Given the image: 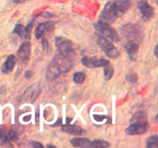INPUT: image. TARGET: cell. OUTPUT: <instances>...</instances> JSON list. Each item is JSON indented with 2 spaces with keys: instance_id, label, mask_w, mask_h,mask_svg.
<instances>
[{
  "instance_id": "6da1fadb",
  "label": "cell",
  "mask_w": 158,
  "mask_h": 148,
  "mask_svg": "<svg viewBox=\"0 0 158 148\" xmlns=\"http://www.w3.org/2000/svg\"><path fill=\"white\" fill-rule=\"evenodd\" d=\"M121 32L131 41H141L143 36L141 28L136 24H125L120 28Z\"/></svg>"
},
{
  "instance_id": "7a4b0ae2",
  "label": "cell",
  "mask_w": 158,
  "mask_h": 148,
  "mask_svg": "<svg viewBox=\"0 0 158 148\" xmlns=\"http://www.w3.org/2000/svg\"><path fill=\"white\" fill-rule=\"evenodd\" d=\"M94 27L105 38L112 40L113 42H115V43H117L120 40V37H119V35L117 32V31L108 23H104V22H102L100 20L97 24L94 25Z\"/></svg>"
},
{
  "instance_id": "3957f363",
  "label": "cell",
  "mask_w": 158,
  "mask_h": 148,
  "mask_svg": "<svg viewBox=\"0 0 158 148\" xmlns=\"http://www.w3.org/2000/svg\"><path fill=\"white\" fill-rule=\"evenodd\" d=\"M97 43L109 58L116 59L120 56V52L118 49L114 46V45L111 42L109 41L108 39L105 38L104 36L100 35L97 39Z\"/></svg>"
},
{
  "instance_id": "277c9868",
  "label": "cell",
  "mask_w": 158,
  "mask_h": 148,
  "mask_svg": "<svg viewBox=\"0 0 158 148\" xmlns=\"http://www.w3.org/2000/svg\"><path fill=\"white\" fill-rule=\"evenodd\" d=\"M52 63L60 69V72H67L73 66V61L71 59L70 56H65L59 53L55 56L52 60Z\"/></svg>"
},
{
  "instance_id": "5b68a950",
  "label": "cell",
  "mask_w": 158,
  "mask_h": 148,
  "mask_svg": "<svg viewBox=\"0 0 158 148\" xmlns=\"http://www.w3.org/2000/svg\"><path fill=\"white\" fill-rule=\"evenodd\" d=\"M41 92V86L40 83H34L25 90L22 95L21 101L23 103H32L35 101Z\"/></svg>"
},
{
  "instance_id": "8992f818",
  "label": "cell",
  "mask_w": 158,
  "mask_h": 148,
  "mask_svg": "<svg viewBox=\"0 0 158 148\" xmlns=\"http://www.w3.org/2000/svg\"><path fill=\"white\" fill-rule=\"evenodd\" d=\"M117 17L118 16H117L115 7H114V1L108 2L100 15V21L110 25L116 21Z\"/></svg>"
},
{
  "instance_id": "52a82bcc",
  "label": "cell",
  "mask_w": 158,
  "mask_h": 148,
  "mask_svg": "<svg viewBox=\"0 0 158 148\" xmlns=\"http://www.w3.org/2000/svg\"><path fill=\"white\" fill-rule=\"evenodd\" d=\"M55 43L60 54L65 56L71 55L73 52V46L70 40L65 38V37L58 36L56 38Z\"/></svg>"
},
{
  "instance_id": "ba28073f",
  "label": "cell",
  "mask_w": 158,
  "mask_h": 148,
  "mask_svg": "<svg viewBox=\"0 0 158 148\" xmlns=\"http://www.w3.org/2000/svg\"><path fill=\"white\" fill-rule=\"evenodd\" d=\"M138 9L142 15V18L145 21L150 20L154 14V9L151 6L148 4L146 0H141L138 2Z\"/></svg>"
},
{
  "instance_id": "9c48e42d",
  "label": "cell",
  "mask_w": 158,
  "mask_h": 148,
  "mask_svg": "<svg viewBox=\"0 0 158 148\" xmlns=\"http://www.w3.org/2000/svg\"><path fill=\"white\" fill-rule=\"evenodd\" d=\"M148 123H131L129 127L125 130L128 135H140L148 130Z\"/></svg>"
},
{
  "instance_id": "30bf717a",
  "label": "cell",
  "mask_w": 158,
  "mask_h": 148,
  "mask_svg": "<svg viewBox=\"0 0 158 148\" xmlns=\"http://www.w3.org/2000/svg\"><path fill=\"white\" fill-rule=\"evenodd\" d=\"M82 64L87 68H96L104 66L109 61L104 59H97L95 57L89 58L88 56H84L82 59Z\"/></svg>"
},
{
  "instance_id": "8fae6325",
  "label": "cell",
  "mask_w": 158,
  "mask_h": 148,
  "mask_svg": "<svg viewBox=\"0 0 158 148\" xmlns=\"http://www.w3.org/2000/svg\"><path fill=\"white\" fill-rule=\"evenodd\" d=\"M31 54V45L29 42H24L20 45L17 52V56L20 62L26 63L29 60Z\"/></svg>"
},
{
  "instance_id": "7c38bea8",
  "label": "cell",
  "mask_w": 158,
  "mask_h": 148,
  "mask_svg": "<svg viewBox=\"0 0 158 148\" xmlns=\"http://www.w3.org/2000/svg\"><path fill=\"white\" fill-rule=\"evenodd\" d=\"M114 4L117 16L119 17L127 12L131 6V0H116V1H114Z\"/></svg>"
},
{
  "instance_id": "4fadbf2b",
  "label": "cell",
  "mask_w": 158,
  "mask_h": 148,
  "mask_svg": "<svg viewBox=\"0 0 158 148\" xmlns=\"http://www.w3.org/2000/svg\"><path fill=\"white\" fill-rule=\"evenodd\" d=\"M54 29V23L52 22L40 23L38 25L35 30V36L37 39L41 38L46 32H51Z\"/></svg>"
},
{
  "instance_id": "5bb4252c",
  "label": "cell",
  "mask_w": 158,
  "mask_h": 148,
  "mask_svg": "<svg viewBox=\"0 0 158 148\" xmlns=\"http://www.w3.org/2000/svg\"><path fill=\"white\" fill-rule=\"evenodd\" d=\"M125 49L128 54V56L132 61H135L137 58V54L139 52V45L134 41H129L125 45Z\"/></svg>"
},
{
  "instance_id": "9a60e30c",
  "label": "cell",
  "mask_w": 158,
  "mask_h": 148,
  "mask_svg": "<svg viewBox=\"0 0 158 148\" xmlns=\"http://www.w3.org/2000/svg\"><path fill=\"white\" fill-rule=\"evenodd\" d=\"M15 64H16V57L14 55H9L2 66V72L4 74L9 73L13 70Z\"/></svg>"
},
{
  "instance_id": "2e32d148",
  "label": "cell",
  "mask_w": 158,
  "mask_h": 148,
  "mask_svg": "<svg viewBox=\"0 0 158 148\" xmlns=\"http://www.w3.org/2000/svg\"><path fill=\"white\" fill-rule=\"evenodd\" d=\"M62 130L63 132L67 133V134L76 136H80L83 134V130L80 126H77V125H71L69 124V123L63 125L62 126Z\"/></svg>"
},
{
  "instance_id": "e0dca14e",
  "label": "cell",
  "mask_w": 158,
  "mask_h": 148,
  "mask_svg": "<svg viewBox=\"0 0 158 148\" xmlns=\"http://www.w3.org/2000/svg\"><path fill=\"white\" fill-rule=\"evenodd\" d=\"M61 74L60 69L56 67L55 64L52 62H51L48 66L47 69H46V77L49 80H54L60 76Z\"/></svg>"
},
{
  "instance_id": "ac0fdd59",
  "label": "cell",
  "mask_w": 158,
  "mask_h": 148,
  "mask_svg": "<svg viewBox=\"0 0 158 148\" xmlns=\"http://www.w3.org/2000/svg\"><path fill=\"white\" fill-rule=\"evenodd\" d=\"M91 142L89 139L83 137H75L70 140L71 145L75 147H91Z\"/></svg>"
},
{
  "instance_id": "d6986e66",
  "label": "cell",
  "mask_w": 158,
  "mask_h": 148,
  "mask_svg": "<svg viewBox=\"0 0 158 148\" xmlns=\"http://www.w3.org/2000/svg\"><path fill=\"white\" fill-rule=\"evenodd\" d=\"M131 123H148V114L146 112L141 110L136 113L131 120Z\"/></svg>"
},
{
  "instance_id": "ffe728a7",
  "label": "cell",
  "mask_w": 158,
  "mask_h": 148,
  "mask_svg": "<svg viewBox=\"0 0 158 148\" xmlns=\"http://www.w3.org/2000/svg\"><path fill=\"white\" fill-rule=\"evenodd\" d=\"M146 146L148 148L158 147V137L157 135H151L146 140Z\"/></svg>"
},
{
  "instance_id": "44dd1931",
  "label": "cell",
  "mask_w": 158,
  "mask_h": 148,
  "mask_svg": "<svg viewBox=\"0 0 158 148\" xmlns=\"http://www.w3.org/2000/svg\"><path fill=\"white\" fill-rule=\"evenodd\" d=\"M104 69H103V72H104V77L106 80H110L111 77L113 76V74H114V67L110 65V63H108L105 65Z\"/></svg>"
},
{
  "instance_id": "7402d4cb",
  "label": "cell",
  "mask_w": 158,
  "mask_h": 148,
  "mask_svg": "<svg viewBox=\"0 0 158 148\" xmlns=\"http://www.w3.org/2000/svg\"><path fill=\"white\" fill-rule=\"evenodd\" d=\"M0 144H2L4 146L7 145V146H11L9 143V137L6 134V131L2 126H0Z\"/></svg>"
},
{
  "instance_id": "603a6c76",
  "label": "cell",
  "mask_w": 158,
  "mask_h": 148,
  "mask_svg": "<svg viewBox=\"0 0 158 148\" xmlns=\"http://www.w3.org/2000/svg\"><path fill=\"white\" fill-rule=\"evenodd\" d=\"M110 143L108 142L105 141V140H94V141L91 142V147L94 148H105L110 146Z\"/></svg>"
},
{
  "instance_id": "cb8c5ba5",
  "label": "cell",
  "mask_w": 158,
  "mask_h": 148,
  "mask_svg": "<svg viewBox=\"0 0 158 148\" xmlns=\"http://www.w3.org/2000/svg\"><path fill=\"white\" fill-rule=\"evenodd\" d=\"M85 79H86V75L84 72H76L73 75V81L77 84H81L84 82Z\"/></svg>"
},
{
  "instance_id": "d4e9b609",
  "label": "cell",
  "mask_w": 158,
  "mask_h": 148,
  "mask_svg": "<svg viewBox=\"0 0 158 148\" xmlns=\"http://www.w3.org/2000/svg\"><path fill=\"white\" fill-rule=\"evenodd\" d=\"M14 33H16L20 37H24L25 27L21 24H17L14 29Z\"/></svg>"
},
{
  "instance_id": "484cf974",
  "label": "cell",
  "mask_w": 158,
  "mask_h": 148,
  "mask_svg": "<svg viewBox=\"0 0 158 148\" xmlns=\"http://www.w3.org/2000/svg\"><path fill=\"white\" fill-rule=\"evenodd\" d=\"M127 80L129 82H131V83H134L137 81L138 77H137V75L135 72H130V73L127 76Z\"/></svg>"
},
{
  "instance_id": "4316f807",
  "label": "cell",
  "mask_w": 158,
  "mask_h": 148,
  "mask_svg": "<svg viewBox=\"0 0 158 148\" xmlns=\"http://www.w3.org/2000/svg\"><path fill=\"white\" fill-rule=\"evenodd\" d=\"M32 23H29L28 24V26L26 27H25V35L24 37L26 39H29L30 37V33H31V30H32Z\"/></svg>"
},
{
  "instance_id": "83f0119b",
  "label": "cell",
  "mask_w": 158,
  "mask_h": 148,
  "mask_svg": "<svg viewBox=\"0 0 158 148\" xmlns=\"http://www.w3.org/2000/svg\"><path fill=\"white\" fill-rule=\"evenodd\" d=\"M9 137L11 140H17V137L16 135H15V132H13L12 130H9Z\"/></svg>"
},
{
  "instance_id": "f1b7e54d",
  "label": "cell",
  "mask_w": 158,
  "mask_h": 148,
  "mask_svg": "<svg viewBox=\"0 0 158 148\" xmlns=\"http://www.w3.org/2000/svg\"><path fill=\"white\" fill-rule=\"evenodd\" d=\"M42 45H43L44 49H47L49 48V44H48V40L45 37H43L42 39Z\"/></svg>"
},
{
  "instance_id": "f546056e",
  "label": "cell",
  "mask_w": 158,
  "mask_h": 148,
  "mask_svg": "<svg viewBox=\"0 0 158 148\" xmlns=\"http://www.w3.org/2000/svg\"><path fill=\"white\" fill-rule=\"evenodd\" d=\"M32 146H33V147H43V145H42L41 143H39V142H37V141L32 142Z\"/></svg>"
},
{
  "instance_id": "4dcf8cb0",
  "label": "cell",
  "mask_w": 158,
  "mask_h": 148,
  "mask_svg": "<svg viewBox=\"0 0 158 148\" xmlns=\"http://www.w3.org/2000/svg\"><path fill=\"white\" fill-rule=\"evenodd\" d=\"M32 76V71H26V72H25V76H26V78L29 79V78H31V76Z\"/></svg>"
},
{
  "instance_id": "1f68e13d",
  "label": "cell",
  "mask_w": 158,
  "mask_h": 148,
  "mask_svg": "<svg viewBox=\"0 0 158 148\" xmlns=\"http://www.w3.org/2000/svg\"><path fill=\"white\" fill-rule=\"evenodd\" d=\"M26 1H29V0H14V2L16 3V4H19V3L24 2Z\"/></svg>"
},
{
  "instance_id": "d6a6232c",
  "label": "cell",
  "mask_w": 158,
  "mask_h": 148,
  "mask_svg": "<svg viewBox=\"0 0 158 148\" xmlns=\"http://www.w3.org/2000/svg\"><path fill=\"white\" fill-rule=\"evenodd\" d=\"M155 49V56H156V57H157V45L155 46V49Z\"/></svg>"
},
{
  "instance_id": "836d02e7",
  "label": "cell",
  "mask_w": 158,
  "mask_h": 148,
  "mask_svg": "<svg viewBox=\"0 0 158 148\" xmlns=\"http://www.w3.org/2000/svg\"><path fill=\"white\" fill-rule=\"evenodd\" d=\"M48 147H55V146H52V145H48Z\"/></svg>"
}]
</instances>
